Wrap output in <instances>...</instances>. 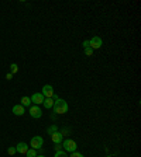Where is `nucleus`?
Here are the masks:
<instances>
[{"label":"nucleus","instance_id":"obj_18","mask_svg":"<svg viewBox=\"0 0 141 157\" xmlns=\"http://www.w3.org/2000/svg\"><path fill=\"white\" fill-rule=\"evenodd\" d=\"M54 157H68L66 154H65V151L64 150H59V151H57V153H55V156Z\"/></svg>","mask_w":141,"mask_h":157},{"label":"nucleus","instance_id":"obj_23","mask_svg":"<svg viewBox=\"0 0 141 157\" xmlns=\"http://www.w3.org/2000/svg\"><path fill=\"white\" fill-rule=\"evenodd\" d=\"M37 157H45V156H42V154H41V156H37Z\"/></svg>","mask_w":141,"mask_h":157},{"label":"nucleus","instance_id":"obj_12","mask_svg":"<svg viewBox=\"0 0 141 157\" xmlns=\"http://www.w3.org/2000/svg\"><path fill=\"white\" fill-rule=\"evenodd\" d=\"M21 105L23 107H31V98L30 97H27V95H24L23 98H21Z\"/></svg>","mask_w":141,"mask_h":157},{"label":"nucleus","instance_id":"obj_3","mask_svg":"<svg viewBox=\"0 0 141 157\" xmlns=\"http://www.w3.org/2000/svg\"><path fill=\"white\" fill-rule=\"evenodd\" d=\"M102 43H103L102 38L96 35V37H92L91 39H89V48H92V49H100Z\"/></svg>","mask_w":141,"mask_h":157},{"label":"nucleus","instance_id":"obj_19","mask_svg":"<svg viewBox=\"0 0 141 157\" xmlns=\"http://www.w3.org/2000/svg\"><path fill=\"white\" fill-rule=\"evenodd\" d=\"M69 157H85V156H83V154H82V153H78V151H74V153L70 154Z\"/></svg>","mask_w":141,"mask_h":157},{"label":"nucleus","instance_id":"obj_6","mask_svg":"<svg viewBox=\"0 0 141 157\" xmlns=\"http://www.w3.org/2000/svg\"><path fill=\"white\" fill-rule=\"evenodd\" d=\"M41 94L44 95V98H52L54 97V88H52V86L45 84V86L42 87V93Z\"/></svg>","mask_w":141,"mask_h":157},{"label":"nucleus","instance_id":"obj_4","mask_svg":"<svg viewBox=\"0 0 141 157\" xmlns=\"http://www.w3.org/2000/svg\"><path fill=\"white\" fill-rule=\"evenodd\" d=\"M44 144V139L42 136H33L31 137V149H41Z\"/></svg>","mask_w":141,"mask_h":157},{"label":"nucleus","instance_id":"obj_16","mask_svg":"<svg viewBox=\"0 0 141 157\" xmlns=\"http://www.w3.org/2000/svg\"><path fill=\"white\" fill-rule=\"evenodd\" d=\"M85 55L86 56H92L93 55V49L92 48H85Z\"/></svg>","mask_w":141,"mask_h":157},{"label":"nucleus","instance_id":"obj_13","mask_svg":"<svg viewBox=\"0 0 141 157\" xmlns=\"http://www.w3.org/2000/svg\"><path fill=\"white\" fill-rule=\"evenodd\" d=\"M26 156L27 157H37V151H35V149H28Z\"/></svg>","mask_w":141,"mask_h":157},{"label":"nucleus","instance_id":"obj_21","mask_svg":"<svg viewBox=\"0 0 141 157\" xmlns=\"http://www.w3.org/2000/svg\"><path fill=\"white\" fill-rule=\"evenodd\" d=\"M11 77H13V74H11V73H7L6 74V79H7V80H11Z\"/></svg>","mask_w":141,"mask_h":157},{"label":"nucleus","instance_id":"obj_8","mask_svg":"<svg viewBox=\"0 0 141 157\" xmlns=\"http://www.w3.org/2000/svg\"><path fill=\"white\" fill-rule=\"evenodd\" d=\"M31 103H34L35 105H40V104L44 103V95L41 93H34L31 95Z\"/></svg>","mask_w":141,"mask_h":157},{"label":"nucleus","instance_id":"obj_10","mask_svg":"<svg viewBox=\"0 0 141 157\" xmlns=\"http://www.w3.org/2000/svg\"><path fill=\"white\" fill-rule=\"evenodd\" d=\"M11 112H13L14 115H17V117H21V115H24L26 110H24V107L21 105V104H17V105H14V107H13Z\"/></svg>","mask_w":141,"mask_h":157},{"label":"nucleus","instance_id":"obj_14","mask_svg":"<svg viewBox=\"0 0 141 157\" xmlns=\"http://www.w3.org/2000/svg\"><path fill=\"white\" fill-rule=\"evenodd\" d=\"M17 72H18V66H17L16 63H11L10 65V73L14 74V73H17Z\"/></svg>","mask_w":141,"mask_h":157},{"label":"nucleus","instance_id":"obj_5","mask_svg":"<svg viewBox=\"0 0 141 157\" xmlns=\"http://www.w3.org/2000/svg\"><path fill=\"white\" fill-rule=\"evenodd\" d=\"M30 115H31V118H35V119H38V118L42 117V110L40 108V105H31L30 107Z\"/></svg>","mask_w":141,"mask_h":157},{"label":"nucleus","instance_id":"obj_1","mask_svg":"<svg viewBox=\"0 0 141 157\" xmlns=\"http://www.w3.org/2000/svg\"><path fill=\"white\" fill-rule=\"evenodd\" d=\"M54 111L57 112L58 115L66 114V112H68V103L65 100H61V98H58V100L54 103Z\"/></svg>","mask_w":141,"mask_h":157},{"label":"nucleus","instance_id":"obj_22","mask_svg":"<svg viewBox=\"0 0 141 157\" xmlns=\"http://www.w3.org/2000/svg\"><path fill=\"white\" fill-rule=\"evenodd\" d=\"M61 147H62V144H57V146H55V150L59 151V150H61Z\"/></svg>","mask_w":141,"mask_h":157},{"label":"nucleus","instance_id":"obj_17","mask_svg":"<svg viewBox=\"0 0 141 157\" xmlns=\"http://www.w3.org/2000/svg\"><path fill=\"white\" fill-rule=\"evenodd\" d=\"M7 153L10 154V156H14V154L17 153V151H16V147H9V149H7Z\"/></svg>","mask_w":141,"mask_h":157},{"label":"nucleus","instance_id":"obj_2","mask_svg":"<svg viewBox=\"0 0 141 157\" xmlns=\"http://www.w3.org/2000/svg\"><path fill=\"white\" fill-rule=\"evenodd\" d=\"M62 147H64V151L74 153V151H76L78 144H76V142L72 140V139H65V140H62Z\"/></svg>","mask_w":141,"mask_h":157},{"label":"nucleus","instance_id":"obj_15","mask_svg":"<svg viewBox=\"0 0 141 157\" xmlns=\"http://www.w3.org/2000/svg\"><path fill=\"white\" fill-rule=\"evenodd\" d=\"M57 130H58L57 125H52V126H50V128H48V133H50V135H52V133H54V132H57Z\"/></svg>","mask_w":141,"mask_h":157},{"label":"nucleus","instance_id":"obj_9","mask_svg":"<svg viewBox=\"0 0 141 157\" xmlns=\"http://www.w3.org/2000/svg\"><path fill=\"white\" fill-rule=\"evenodd\" d=\"M28 149H30V147H28L27 143H24V142H20V143L17 144V147H16V151H17V153H20V154H26Z\"/></svg>","mask_w":141,"mask_h":157},{"label":"nucleus","instance_id":"obj_11","mask_svg":"<svg viewBox=\"0 0 141 157\" xmlns=\"http://www.w3.org/2000/svg\"><path fill=\"white\" fill-rule=\"evenodd\" d=\"M42 105L47 108V110H51V108L54 107V100H52V98H44Z\"/></svg>","mask_w":141,"mask_h":157},{"label":"nucleus","instance_id":"obj_7","mask_svg":"<svg viewBox=\"0 0 141 157\" xmlns=\"http://www.w3.org/2000/svg\"><path fill=\"white\" fill-rule=\"evenodd\" d=\"M51 140L54 142L55 144H61L62 143V140H64V135L57 130V132H54V133L51 135Z\"/></svg>","mask_w":141,"mask_h":157},{"label":"nucleus","instance_id":"obj_20","mask_svg":"<svg viewBox=\"0 0 141 157\" xmlns=\"http://www.w3.org/2000/svg\"><path fill=\"white\" fill-rule=\"evenodd\" d=\"M83 48H89V41H83Z\"/></svg>","mask_w":141,"mask_h":157}]
</instances>
